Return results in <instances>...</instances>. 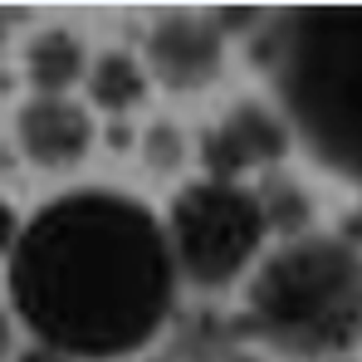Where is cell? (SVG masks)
Listing matches in <instances>:
<instances>
[{
    "instance_id": "obj_1",
    "label": "cell",
    "mask_w": 362,
    "mask_h": 362,
    "mask_svg": "<svg viewBox=\"0 0 362 362\" xmlns=\"http://www.w3.org/2000/svg\"><path fill=\"white\" fill-rule=\"evenodd\" d=\"M5 289L35 343L74 362H122L162 338L181 274L162 216L122 191L83 186L25 221Z\"/></svg>"
},
{
    "instance_id": "obj_2",
    "label": "cell",
    "mask_w": 362,
    "mask_h": 362,
    "mask_svg": "<svg viewBox=\"0 0 362 362\" xmlns=\"http://www.w3.org/2000/svg\"><path fill=\"white\" fill-rule=\"evenodd\" d=\"M250 328L284 358L328 362L362 343V245L353 235H299L245 279Z\"/></svg>"
},
{
    "instance_id": "obj_3",
    "label": "cell",
    "mask_w": 362,
    "mask_h": 362,
    "mask_svg": "<svg viewBox=\"0 0 362 362\" xmlns=\"http://www.w3.org/2000/svg\"><path fill=\"white\" fill-rule=\"evenodd\" d=\"M284 93L318 157L362 172V15H313L284 35Z\"/></svg>"
},
{
    "instance_id": "obj_4",
    "label": "cell",
    "mask_w": 362,
    "mask_h": 362,
    "mask_svg": "<svg viewBox=\"0 0 362 362\" xmlns=\"http://www.w3.org/2000/svg\"><path fill=\"white\" fill-rule=\"evenodd\" d=\"M162 226H167L177 274L196 289H230L250 279L269 240V221L259 211L255 186L216 177L186 181L172 196Z\"/></svg>"
},
{
    "instance_id": "obj_5",
    "label": "cell",
    "mask_w": 362,
    "mask_h": 362,
    "mask_svg": "<svg viewBox=\"0 0 362 362\" xmlns=\"http://www.w3.org/2000/svg\"><path fill=\"white\" fill-rule=\"evenodd\" d=\"M294 147V127L279 108L259 103V98H240L230 103V113L206 127L201 137V162L206 177L216 181H245L250 172H274Z\"/></svg>"
},
{
    "instance_id": "obj_6",
    "label": "cell",
    "mask_w": 362,
    "mask_h": 362,
    "mask_svg": "<svg viewBox=\"0 0 362 362\" xmlns=\"http://www.w3.org/2000/svg\"><path fill=\"white\" fill-rule=\"evenodd\" d=\"M142 64H147V74L162 88H172V93H201L226 69V40H221L216 20L167 15V20L152 25Z\"/></svg>"
},
{
    "instance_id": "obj_7",
    "label": "cell",
    "mask_w": 362,
    "mask_h": 362,
    "mask_svg": "<svg viewBox=\"0 0 362 362\" xmlns=\"http://www.w3.org/2000/svg\"><path fill=\"white\" fill-rule=\"evenodd\" d=\"M93 113L74 98H25L15 113V142L40 172H74L93 152Z\"/></svg>"
},
{
    "instance_id": "obj_8",
    "label": "cell",
    "mask_w": 362,
    "mask_h": 362,
    "mask_svg": "<svg viewBox=\"0 0 362 362\" xmlns=\"http://www.w3.org/2000/svg\"><path fill=\"white\" fill-rule=\"evenodd\" d=\"M88 49L74 30H40L25 45V78L35 98H69L74 83H88Z\"/></svg>"
},
{
    "instance_id": "obj_9",
    "label": "cell",
    "mask_w": 362,
    "mask_h": 362,
    "mask_svg": "<svg viewBox=\"0 0 362 362\" xmlns=\"http://www.w3.org/2000/svg\"><path fill=\"white\" fill-rule=\"evenodd\" d=\"M147 88H152L147 64L137 54H127V49H103L88 64V103L98 113H113V118L132 113L147 98Z\"/></svg>"
},
{
    "instance_id": "obj_10",
    "label": "cell",
    "mask_w": 362,
    "mask_h": 362,
    "mask_svg": "<svg viewBox=\"0 0 362 362\" xmlns=\"http://www.w3.org/2000/svg\"><path fill=\"white\" fill-rule=\"evenodd\" d=\"M259 196V211L269 221V235L279 230L284 240H299V235H313L308 221H313V201L299 181H284V177H264V186H255Z\"/></svg>"
},
{
    "instance_id": "obj_11",
    "label": "cell",
    "mask_w": 362,
    "mask_h": 362,
    "mask_svg": "<svg viewBox=\"0 0 362 362\" xmlns=\"http://www.w3.org/2000/svg\"><path fill=\"white\" fill-rule=\"evenodd\" d=\"M181 147H186V137H181L172 122H157V127L147 132V162H152L157 172H172V167H181V157H186Z\"/></svg>"
},
{
    "instance_id": "obj_12",
    "label": "cell",
    "mask_w": 362,
    "mask_h": 362,
    "mask_svg": "<svg viewBox=\"0 0 362 362\" xmlns=\"http://www.w3.org/2000/svg\"><path fill=\"white\" fill-rule=\"evenodd\" d=\"M20 230H25L20 211H15L10 201H0V255H5V259L15 255V245H20Z\"/></svg>"
},
{
    "instance_id": "obj_13",
    "label": "cell",
    "mask_w": 362,
    "mask_h": 362,
    "mask_svg": "<svg viewBox=\"0 0 362 362\" xmlns=\"http://www.w3.org/2000/svg\"><path fill=\"white\" fill-rule=\"evenodd\" d=\"M15 362H74V358H64V353L45 348V343H30V348H20V353H15Z\"/></svg>"
},
{
    "instance_id": "obj_14",
    "label": "cell",
    "mask_w": 362,
    "mask_h": 362,
    "mask_svg": "<svg viewBox=\"0 0 362 362\" xmlns=\"http://www.w3.org/2000/svg\"><path fill=\"white\" fill-rule=\"evenodd\" d=\"M15 353V323H10V313L0 308V362Z\"/></svg>"
},
{
    "instance_id": "obj_15",
    "label": "cell",
    "mask_w": 362,
    "mask_h": 362,
    "mask_svg": "<svg viewBox=\"0 0 362 362\" xmlns=\"http://www.w3.org/2000/svg\"><path fill=\"white\" fill-rule=\"evenodd\" d=\"M226 362H259V358H255V353H230Z\"/></svg>"
},
{
    "instance_id": "obj_16",
    "label": "cell",
    "mask_w": 362,
    "mask_h": 362,
    "mask_svg": "<svg viewBox=\"0 0 362 362\" xmlns=\"http://www.w3.org/2000/svg\"><path fill=\"white\" fill-rule=\"evenodd\" d=\"M353 240H358V245H362V216H358V230H353Z\"/></svg>"
},
{
    "instance_id": "obj_17",
    "label": "cell",
    "mask_w": 362,
    "mask_h": 362,
    "mask_svg": "<svg viewBox=\"0 0 362 362\" xmlns=\"http://www.w3.org/2000/svg\"><path fill=\"white\" fill-rule=\"evenodd\" d=\"M142 362H181V358H142Z\"/></svg>"
},
{
    "instance_id": "obj_18",
    "label": "cell",
    "mask_w": 362,
    "mask_h": 362,
    "mask_svg": "<svg viewBox=\"0 0 362 362\" xmlns=\"http://www.w3.org/2000/svg\"><path fill=\"white\" fill-rule=\"evenodd\" d=\"M0 40H5V15H0Z\"/></svg>"
}]
</instances>
